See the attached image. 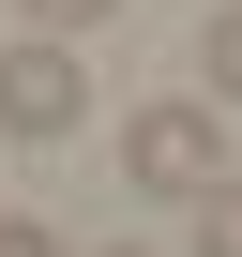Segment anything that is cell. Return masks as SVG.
Segmentation results:
<instances>
[{
  "label": "cell",
  "instance_id": "6",
  "mask_svg": "<svg viewBox=\"0 0 242 257\" xmlns=\"http://www.w3.org/2000/svg\"><path fill=\"white\" fill-rule=\"evenodd\" d=\"M0 257H61V227H16V212H0Z\"/></svg>",
  "mask_w": 242,
  "mask_h": 257
},
{
  "label": "cell",
  "instance_id": "7",
  "mask_svg": "<svg viewBox=\"0 0 242 257\" xmlns=\"http://www.w3.org/2000/svg\"><path fill=\"white\" fill-rule=\"evenodd\" d=\"M91 257H137V242H91Z\"/></svg>",
  "mask_w": 242,
  "mask_h": 257
},
{
  "label": "cell",
  "instance_id": "5",
  "mask_svg": "<svg viewBox=\"0 0 242 257\" xmlns=\"http://www.w3.org/2000/svg\"><path fill=\"white\" fill-rule=\"evenodd\" d=\"M16 16H31V31H61V46H76V31H106V16H121V0H16Z\"/></svg>",
  "mask_w": 242,
  "mask_h": 257
},
{
  "label": "cell",
  "instance_id": "4",
  "mask_svg": "<svg viewBox=\"0 0 242 257\" xmlns=\"http://www.w3.org/2000/svg\"><path fill=\"white\" fill-rule=\"evenodd\" d=\"M197 257H242V182H212V197H197Z\"/></svg>",
  "mask_w": 242,
  "mask_h": 257
},
{
  "label": "cell",
  "instance_id": "1",
  "mask_svg": "<svg viewBox=\"0 0 242 257\" xmlns=\"http://www.w3.org/2000/svg\"><path fill=\"white\" fill-rule=\"evenodd\" d=\"M121 182L137 197H212L227 182V106H137L121 121Z\"/></svg>",
  "mask_w": 242,
  "mask_h": 257
},
{
  "label": "cell",
  "instance_id": "3",
  "mask_svg": "<svg viewBox=\"0 0 242 257\" xmlns=\"http://www.w3.org/2000/svg\"><path fill=\"white\" fill-rule=\"evenodd\" d=\"M197 76H212V91L242 106V0H227V16H212V46H197Z\"/></svg>",
  "mask_w": 242,
  "mask_h": 257
},
{
  "label": "cell",
  "instance_id": "2",
  "mask_svg": "<svg viewBox=\"0 0 242 257\" xmlns=\"http://www.w3.org/2000/svg\"><path fill=\"white\" fill-rule=\"evenodd\" d=\"M76 106H91V76H76V46H61V31L0 46V137H76Z\"/></svg>",
  "mask_w": 242,
  "mask_h": 257
}]
</instances>
